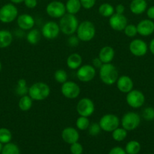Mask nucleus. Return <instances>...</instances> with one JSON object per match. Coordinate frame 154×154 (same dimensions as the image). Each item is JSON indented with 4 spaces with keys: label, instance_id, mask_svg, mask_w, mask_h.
I'll return each instance as SVG.
<instances>
[{
    "label": "nucleus",
    "instance_id": "obj_7",
    "mask_svg": "<svg viewBox=\"0 0 154 154\" xmlns=\"http://www.w3.org/2000/svg\"><path fill=\"white\" fill-rule=\"evenodd\" d=\"M99 125L101 130L106 132H112L118 128L120 124L119 118L113 114H107L103 116L99 120Z\"/></svg>",
    "mask_w": 154,
    "mask_h": 154
},
{
    "label": "nucleus",
    "instance_id": "obj_50",
    "mask_svg": "<svg viewBox=\"0 0 154 154\" xmlns=\"http://www.w3.org/2000/svg\"><path fill=\"white\" fill-rule=\"evenodd\" d=\"M0 1H1V0H0Z\"/></svg>",
    "mask_w": 154,
    "mask_h": 154
},
{
    "label": "nucleus",
    "instance_id": "obj_21",
    "mask_svg": "<svg viewBox=\"0 0 154 154\" xmlns=\"http://www.w3.org/2000/svg\"><path fill=\"white\" fill-rule=\"evenodd\" d=\"M82 65V57L78 53L71 54L66 59V66L69 69L77 70Z\"/></svg>",
    "mask_w": 154,
    "mask_h": 154
},
{
    "label": "nucleus",
    "instance_id": "obj_27",
    "mask_svg": "<svg viewBox=\"0 0 154 154\" xmlns=\"http://www.w3.org/2000/svg\"><path fill=\"white\" fill-rule=\"evenodd\" d=\"M41 35L42 34L39 32V30H38L37 29L33 28L32 29L29 30L27 35H26L27 41L30 45H36L40 41Z\"/></svg>",
    "mask_w": 154,
    "mask_h": 154
},
{
    "label": "nucleus",
    "instance_id": "obj_2",
    "mask_svg": "<svg viewBox=\"0 0 154 154\" xmlns=\"http://www.w3.org/2000/svg\"><path fill=\"white\" fill-rule=\"evenodd\" d=\"M60 32L66 35H72L76 32L79 26V20L75 15L71 14H65L59 22Z\"/></svg>",
    "mask_w": 154,
    "mask_h": 154
},
{
    "label": "nucleus",
    "instance_id": "obj_35",
    "mask_svg": "<svg viewBox=\"0 0 154 154\" xmlns=\"http://www.w3.org/2000/svg\"><path fill=\"white\" fill-rule=\"evenodd\" d=\"M123 32L127 37H134V36H136V35L137 34V26L134 25V24H128V25L125 26V28L124 29Z\"/></svg>",
    "mask_w": 154,
    "mask_h": 154
},
{
    "label": "nucleus",
    "instance_id": "obj_20",
    "mask_svg": "<svg viewBox=\"0 0 154 154\" xmlns=\"http://www.w3.org/2000/svg\"><path fill=\"white\" fill-rule=\"evenodd\" d=\"M115 57V51L111 46H104L100 50L98 58L101 60L103 64L110 63Z\"/></svg>",
    "mask_w": 154,
    "mask_h": 154
},
{
    "label": "nucleus",
    "instance_id": "obj_25",
    "mask_svg": "<svg viewBox=\"0 0 154 154\" xmlns=\"http://www.w3.org/2000/svg\"><path fill=\"white\" fill-rule=\"evenodd\" d=\"M98 12L100 15L104 17L110 18L113 14H115V8L110 3H103L98 8Z\"/></svg>",
    "mask_w": 154,
    "mask_h": 154
},
{
    "label": "nucleus",
    "instance_id": "obj_5",
    "mask_svg": "<svg viewBox=\"0 0 154 154\" xmlns=\"http://www.w3.org/2000/svg\"><path fill=\"white\" fill-rule=\"evenodd\" d=\"M18 17V9L13 3H7L0 8V22L10 23Z\"/></svg>",
    "mask_w": 154,
    "mask_h": 154
},
{
    "label": "nucleus",
    "instance_id": "obj_32",
    "mask_svg": "<svg viewBox=\"0 0 154 154\" xmlns=\"http://www.w3.org/2000/svg\"><path fill=\"white\" fill-rule=\"evenodd\" d=\"M89 126H90V121L88 117L79 116L75 121V126L79 130H88Z\"/></svg>",
    "mask_w": 154,
    "mask_h": 154
},
{
    "label": "nucleus",
    "instance_id": "obj_49",
    "mask_svg": "<svg viewBox=\"0 0 154 154\" xmlns=\"http://www.w3.org/2000/svg\"><path fill=\"white\" fill-rule=\"evenodd\" d=\"M2 62L0 61V72L2 71Z\"/></svg>",
    "mask_w": 154,
    "mask_h": 154
},
{
    "label": "nucleus",
    "instance_id": "obj_29",
    "mask_svg": "<svg viewBox=\"0 0 154 154\" xmlns=\"http://www.w3.org/2000/svg\"><path fill=\"white\" fill-rule=\"evenodd\" d=\"M140 148L141 147L140 143L135 140H132L127 143L125 150L127 154H137L140 152Z\"/></svg>",
    "mask_w": 154,
    "mask_h": 154
},
{
    "label": "nucleus",
    "instance_id": "obj_19",
    "mask_svg": "<svg viewBox=\"0 0 154 154\" xmlns=\"http://www.w3.org/2000/svg\"><path fill=\"white\" fill-rule=\"evenodd\" d=\"M137 33L141 36H149L154 32V23L151 20H143L137 25Z\"/></svg>",
    "mask_w": 154,
    "mask_h": 154
},
{
    "label": "nucleus",
    "instance_id": "obj_14",
    "mask_svg": "<svg viewBox=\"0 0 154 154\" xmlns=\"http://www.w3.org/2000/svg\"><path fill=\"white\" fill-rule=\"evenodd\" d=\"M128 48L131 54L135 57H143L147 52L148 47L144 41L136 38L130 42Z\"/></svg>",
    "mask_w": 154,
    "mask_h": 154
},
{
    "label": "nucleus",
    "instance_id": "obj_33",
    "mask_svg": "<svg viewBox=\"0 0 154 154\" xmlns=\"http://www.w3.org/2000/svg\"><path fill=\"white\" fill-rule=\"evenodd\" d=\"M11 132L7 128H0V142L2 144H5L11 142Z\"/></svg>",
    "mask_w": 154,
    "mask_h": 154
},
{
    "label": "nucleus",
    "instance_id": "obj_18",
    "mask_svg": "<svg viewBox=\"0 0 154 154\" xmlns=\"http://www.w3.org/2000/svg\"><path fill=\"white\" fill-rule=\"evenodd\" d=\"M116 84L118 90L122 93H128L133 90L134 87L132 79L128 75H122L119 77Z\"/></svg>",
    "mask_w": 154,
    "mask_h": 154
},
{
    "label": "nucleus",
    "instance_id": "obj_43",
    "mask_svg": "<svg viewBox=\"0 0 154 154\" xmlns=\"http://www.w3.org/2000/svg\"><path fill=\"white\" fill-rule=\"evenodd\" d=\"M125 11V6L122 4H119L115 7V13L119 14H124Z\"/></svg>",
    "mask_w": 154,
    "mask_h": 154
},
{
    "label": "nucleus",
    "instance_id": "obj_39",
    "mask_svg": "<svg viewBox=\"0 0 154 154\" xmlns=\"http://www.w3.org/2000/svg\"><path fill=\"white\" fill-rule=\"evenodd\" d=\"M97 0H80L82 7L85 9H91L95 5Z\"/></svg>",
    "mask_w": 154,
    "mask_h": 154
},
{
    "label": "nucleus",
    "instance_id": "obj_42",
    "mask_svg": "<svg viewBox=\"0 0 154 154\" xmlns=\"http://www.w3.org/2000/svg\"><path fill=\"white\" fill-rule=\"evenodd\" d=\"M108 154H127L125 149L121 147H114L110 150Z\"/></svg>",
    "mask_w": 154,
    "mask_h": 154
},
{
    "label": "nucleus",
    "instance_id": "obj_22",
    "mask_svg": "<svg viewBox=\"0 0 154 154\" xmlns=\"http://www.w3.org/2000/svg\"><path fill=\"white\" fill-rule=\"evenodd\" d=\"M147 8L146 0H132L129 5L130 11L134 14H141Z\"/></svg>",
    "mask_w": 154,
    "mask_h": 154
},
{
    "label": "nucleus",
    "instance_id": "obj_48",
    "mask_svg": "<svg viewBox=\"0 0 154 154\" xmlns=\"http://www.w3.org/2000/svg\"><path fill=\"white\" fill-rule=\"evenodd\" d=\"M2 147H3V144L0 142V154L2 153Z\"/></svg>",
    "mask_w": 154,
    "mask_h": 154
},
{
    "label": "nucleus",
    "instance_id": "obj_45",
    "mask_svg": "<svg viewBox=\"0 0 154 154\" xmlns=\"http://www.w3.org/2000/svg\"><path fill=\"white\" fill-rule=\"evenodd\" d=\"M146 15L151 20H154V6H151L146 11Z\"/></svg>",
    "mask_w": 154,
    "mask_h": 154
},
{
    "label": "nucleus",
    "instance_id": "obj_28",
    "mask_svg": "<svg viewBox=\"0 0 154 154\" xmlns=\"http://www.w3.org/2000/svg\"><path fill=\"white\" fill-rule=\"evenodd\" d=\"M29 87H27V84L26 80L24 79H19L17 82L16 87H15V93L19 96H25L28 95Z\"/></svg>",
    "mask_w": 154,
    "mask_h": 154
},
{
    "label": "nucleus",
    "instance_id": "obj_40",
    "mask_svg": "<svg viewBox=\"0 0 154 154\" xmlns=\"http://www.w3.org/2000/svg\"><path fill=\"white\" fill-rule=\"evenodd\" d=\"M70 37L69 38V39H68V45H69L70 47H73V48H75V47L78 46L79 44V42L80 40L79 39V38L77 37V35H69Z\"/></svg>",
    "mask_w": 154,
    "mask_h": 154
},
{
    "label": "nucleus",
    "instance_id": "obj_44",
    "mask_svg": "<svg viewBox=\"0 0 154 154\" xmlns=\"http://www.w3.org/2000/svg\"><path fill=\"white\" fill-rule=\"evenodd\" d=\"M103 65V63L101 61V60H100L98 57H96V58H94L93 60H92V66H94V67L96 69V68H98V69H100V68L101 67V66Z\"/></svg>",
    "mask_w": 154,
    "mask_h": 154
},
{
    "label": "nucleus",
    "instance_id": "obj_6",
    "mask_svg": "<svg viewBox=\"0 0 154 154\" xmlns=\"http://www.w3.org/2000/svg\"><path fill=\"white\" fill-rule=\"evenodd\" d=\"M121 125L125 130L133 131L137 129L140 123V117L137 113L128 111L122 116L121 119Z\"/></svg>",
    "mask_w": 154,
    "mask_h": 154
},
{
    "label": "nucleus",
    "instance_id": "obj_24",
    "mask_svg": "<svg viewBox=\"0 0 154 154\" xmlns=\"http://www.w3.org/2000/svg\"><path fill=\"white\" fill-rule=\"evenodd\" d=\"M65 7L68 14L75 15L81 10L82 5L80 0H67L65 4Z\"/></svg>",
    "mask_w": 154,
    "mask_h": 154
},
{
    "label": "nucleus",
    "instance_id": "obj_11",
    "mask_svg": "<svg viewBox=\"0 0 154 154\" xmlns=\"http://www.w3.org/2000/svg\"><path fill=\"white\" fill-rule=\"evenodd\" d=\"M127 104L133 108H139L143 106L145 102V96L141 91L137 90H132L126 93Z\"/></svg>",
    "mask_w": 154,
    "mask_h": 154
},
{
    "label": "nucleus",
    "instance_id": "obj_12",
    "mask_svg": "<svg viewBox=\"0 0 154 154\" xmlns=\"http://www.w3.org/2000/svg\"><path fill=\"white\" fill-rule=\"evenodd\" d=\"M62 95L66 99H76L80 94V87L78 84L74 81H66V82L62 84L60 89Z\"/></svg>",
    "mask_w": 154,
    "mask_h": 154
},
{
    "label": "nucleus",
    "instance_id": "obj_16",
    "mask_svg": "<svg viewBox=\"0 0 154 154\" xmlns=\"http://www.w3.org/2000/svg\"><path fill=\"white\" fill-rule=\"evenodd\" d=\"M17 24L21 30L29 31L34 27L35 20L32 15L23 14L17 17Z\"/></svg>",
    "mask_w": 154,
    "mask_h": 154
},
{
    "label": "nucleus",
    "instance_id": "obj_13",
    "mask_svg": "<svg viewBox=\"0 0 154 154\" xmlns=\"http://www.w3.org/2000/svg\"><path fill=\"white\" fill-rule=\"evenodd\" d=\"M60 32V29L59 24L54 21H48L45 23L41 30L42 35L48 40H52L57 38Z\"/></svg>",
    "mask_w": 154,
    "mask_h": 154
},
{
    "label": "nucleus",
    "instance_id": "obj_9",
    "mask_svg": "<svg viewBox=\"0 0 154 154\" xmlns=\"http://www.w3.org/2000/svg\"><path fill=\"white\" fill-rule=\"evenodd\" d=\"M45 11L47 14L52 18H61L66 13L64 3L57 0L48 3Z\"/></svg>",
    "mask_w": 154,
    "mask_h": 154
},
{
    "label": "nucleus",
    "instance_id": "obj_1",
    "mask_svg": "<svg viewBox=\"0 0 154 154\" xmlns=\"http://www.w3.org/2000/svg\"><path fill=\"white\" fill-rule=\"evenodd\" d=\"M99 77L106 85H113L116 84L119 78V72L116 66L110 63H104L99 69Z\"/></svg>",
    "mask_w": 154,
    "mask_h": 154
},
{
    "label": "nucleus",
    "instance_id": "obj_37",
    "mask_svg": "<svg viewBox=\"0 0 154 154\" xmlns=\"http://www.w3.org/2000/svg\"><path fill=\"white\" fill-rule=\"evenodd\" d=\"M88 134L90 135L96 136V135H98L101 132V128L98 123H90V126H89L88 129Z\"/></svg>",
    "mask_w": 154,
    "mask_h": 154
},
{
    "label": "nucleus",
    "instance_id": "obj_23",
    "mask_svg": "<svg viewBox=\"0 0 154 154\" xmlns=\"http://www.w3.org/2000/svg\"><path fill=\"white\" fill-rule=\"evenodd\" d=\"M13 42V35L6 29L0 30V49L7 48Z\"/></svg>",
    "mask_w": 154,
    "mask_h": 154
},
{
    "label": "nucleus",
    "instance_id": "obj_30",
    "mask_svg": "<svg viewBox=\"0 0 154 154\" xmlns=\"http://www.w3.org/2000/svg\"><path fill=\"white\" fill-rule=\"evenodd\" d=\"M1 154H21V150L14 143L9 142L3 145Z\"/></svg>",
    "mask_w": 154,
    "mask_h": 154
},
{
    "label": "nucleus",
    "instance_id": "obj_38",
    "mask_svg": "<svg viewBox=\"0 0 154 154\" xmlns=\"http://www.w3.org/2000/svg\"><path fill=\"white\" fill-rule=\"evenodd\" d=\"M69 150L72 154H82L83 153V147L80 143L78 141L73 144H70Z\"/></svg>",
    "mask_w": 154,
    "mask_h": 154
},
{
    "label": "nucleus",
    "instance_id": "obj_15",
    "mask_svg": "<svg viewBox=\"0 0 154 154\" xmlns=\"http://www.w3.org/2000/svg\"><path fill=\"white\" fill-rule=\"evenodd\" d=\"M109 24L115 31H123L128 25V19L124 14L115 13L109 19Z\"/></svg>",
    "mask_w": 154,
    "mask_h": 154
},
{
    "label": "nucleus",
    "instance_id": "obj_46",
    "mask_svg": "<svg viewBox=\"0 0 154 154\" xmlns=\"http://www.w3.org/2000/svg\"><path fill=\"white\" fill-rule=\"evenodd\" d=\"M149 51L154 55V38L152 39L149 43Z\"/></svg>",
    "mask_w": 154,
    "mask_h": 154
},
{
    "label": "nucleus",
    "instance_id": "obj_17",
    "mask_svg": "<svg viewBox=\"0 0 154 154\" xmlns=\"http://www.w3.org/2000/svg\"><path fill=\"white\" fill-rule=\"evenodd\" d=\"M61 138L65 143L72 144L77 142L79 139V133L76 129L73 127H66L61 132Z\"/></svg>",
    "mask_w": 154,
    "mask_h": 154
},
{
    "label": "nucleus",
    "instance_id": "obj_41",
    "mask_svg": "<svg viewBox=\"0 0 154 154\" xmlns=\"http://www.w3.org/2000/svg\"><path fill=\"white\" fill-rule=\"evenodd\" d=\"M24 5L27 8L30 9L35 8L38 5L37 0H24Z\"/></svg>",
    "mask_w": 154,
    "mask_h": 154
},
{
    "label": "nucleus",
    "instance_id": "obj_10",
    "mask_svg": "<svg viewBox=\"0 0 154 154\" xmlns=\"http://www.w3.org/2000/svg\"><path fill=\"white\" fill-rule=\"evenodd\" d=\"M96 75V69L92 65H82L76 72V77L81 82L88 83L91 81Z\"/></svg>",
    "mask_w": 154,
    "mask_h": 154
},
{
    "label": "nucleus",
    "instance_id": "obj_8",
    "mask_svg": "<svg viewBox=\"0 0 154 154\" xmlns=\"http://www.w3.org/2000/svg\"><path fill=\"white\" fill-rule=\"evenodd\" d=\"M95 111V103L89 98H82L76 105V111L79 116L89 117L94 114Z\"/></svg>",
    "mask_w": 154,
    "mask_h": 154
},
{
    "label": "nucleus",
    "instance_id": "obj_31",
    "mask_svg": "<svg viewBox=\"0 0 154 154\" xmlns=\"http://www.w3.org/2000/svg\"><path fill=\"white\" fill-rule=\"evenodd\" d=\"M128 135V131L125 130L123 127H118L112 132V137L116 141H122L126 138Z\"/></svg>",
    "mask_w": 154,
    "mask_h": 154
},
{
    "label": "nucleus",
    "instance_id": "obj_34",
    "mask_svg": "<svg viewBox=\"0 0 154 154\" xmlns=\"http://www.w3.org/2000/svg\"><path fill=\"white\" fill-rule=\"evenodd\" d=\"M54 80H55L58 84H62L67 81L68 75L66 71L60 69H57V70L54 72Z\"/></svg>",
    "mask_w": 154,
    "mask_h": 154
},
{
    "label": "nucleus",
    "instance_id": "obj_47",
    "mask_svg": "<svg viewBox=\"0 0 154 154\" xmlns=\"http://www.w3.org/2000/svg\"><path fill=\"white\" fill-rule=\"evenodd\" d=\"M11 2L13 3L14 5H18V4H21V3L24 2V0H10Z\"/></svg>",
    "mask_w": 154,
    "mask_h": 154
},
{
    "label": "nucleus",
    "instance_id": "obj_3",
    "mask_svg": "<svg viewBox=\"0 0 154 154\" xmlns=\"http://www.w3.org/2000/svg\"><path fill=\"white\" fill-rule=\"evenodd\" d=\"M51 89L45 82H36L29 87L28 95L35 101H43L49 96Z\"/></svg>",
    "mask_w": 154,
    "mask_h": 154
},
{
    "label": "nucleus",
    "instance_id": "obj_4",
    "mask_svg": "<svg viewBox=\"0 0 154 154\" xmlns=\"http://www.w3.org/2000/svg\"><path fill=\"white\" fill-rule=\"evenodd\" d=\"M77 37L81 42H88L95 38L96 28L91 21L84 20L79 24L76 30Z\"/></svg>",
    "mask_w": 154,
    "mask_h": 154
},
{
    "label": "nucleus",
    "instance_id": "obj_26",
    "mask_svg": "<svg viewBox=\"0 0 154 154\" xmlns=\"http://www.w3.org/2000/svg\"><path fill=\"white\" fill-rule=\"evenodd\" d=\"M33 99L29 95L21 96L18 102V107L22 111H27L33 106Z\"/></svg>",
    "mask_w": 154,
    "mask_h": 154
},
{
    "label": "nucleus",
    "instance_id": "obj_36",
    "mask_svg": "<svg viewBox=\"0 0 154 154\" xmlns=\"http://www.w3.org/2000/svg\"><path fill=\"white\" fill-rule=\"evenodd\" d=\"M142 117L147 121L154 120V108L152 107H147L142 111Z\"/></svg>",
    "mask_w": 154,
    "mask_h": 154
}]
</instances>
